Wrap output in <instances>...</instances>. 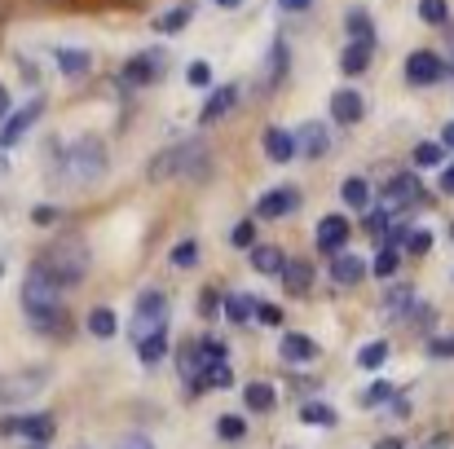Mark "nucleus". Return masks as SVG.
Returning a JSON list of instances; mask_svg holds the SVG:
<instances>
[{
    "label": "nucleus",
    "instance_id": "1",
    "mask_svg": "<svg viewBox=\"0 0 454 449\" xmlns=\"http://www.w3.org/2000/svg\"><path fill=\"white\" fill-rule=\"evenodd\" d=\"M22 313H27V321L40 335H58V339L71 335V317L62 308V291L53 283H44L40 274H27V283H22Z\"/></svg>",
    "mask_w": 454,
    "mask_h": 449
},
{
    "label": "nucleus",
    "instance_id": "2",
    "mask_svg": "<svg viewBox=\"0 0 454 449\" xmlns=\"http://www.w3.org/2000/svg\"><path fill=\"white\" fill-rule=\"evenodd\" d=\"M31 274H40V278L53 283L58 291H62V287H80L84 274H89V247H84L80 238H53V243L35 256Z\"/></svg>",
    "mask_w": 454,
    "mask_h": 449
},
{
    "label": "nucleus",
    "instance_id": "3",
    "mask_svg": "<svg viewBox=\"0 0 454 449\" xmlns=\"http://www.w3.org/2000/svg\"><path fill=\"white\" fill-rule=\"evenodd\" d=\"M207 146L203 142H181V146L159 150L151 159V181H172V176H207Z\"/></svg>",
    "mask_w": 454,
    "mask_h": 449
},
{
    "label": "nucleus",
    "instance_id": "4",
    "mask_svg": "<svg viewBox=\"0 0 454 449\" xmlns=\"http://www.w3.org/2000/svg\"><path fill=\"white\" fill-rule=\"evenodd\" d=\"M67 176L75 185H93L106 176V142L98 137H80L75 146L67 150Z\"/></svg>",
    "mask_w": 454,
    "mask_h": 449
},
{
    "label": "nucleus",
    "instance_id": "5",
    "mask_svg": "<svg viewBox=\"0 0 454 449\" xmlns=\"http://www.w3.org/2000/svg\"><path fill=\"white\" fill-rule=\"evenodd\" d=\"M154 330H168V296L163 291H142L137 296V308H133V321H129V339L133 344H142L146 335Z\"/></svg>",
    "mask_w": 454,
    "mask_h": 449
},
{
    "label": "nucleus",
    "instance_id": "6",
    "mask_svg": "<svg viewBox=\"0 0 454 449\" xmlns=\"http://www.w3.org/2000/svg\"><path fill=\"white\" fill-rule=\"evenodd\" d=\"M168 75V58L159 53V49H146V53H137V58H129L124 62V71H120V80L124 84H154V80H163Z\"/></svg>",
    "mask_w": 454,
    "mask_h": 449
},
{
    "label": "nucleus",
    "instance_id": "7",
    "mask_svg": "<svg viewBox=\"0 0 454 449\" xmlns=\"http://www.w3.org/2000/svg\"><path fill=\"white\" fill-rule=\"evenodd\" d=\"M296 203H301V190H296V185H278V190H265V194L256 198V216L278 221V216H292Z\"/></svg>",
    "mask_w": 454,
    "mask_h": 449
},
{
    "label": "nucleus",
    "instance_id": "8",
    "mask_svg": "<svg viewBox=\"0 0 454 449\" xmlns=\"http://www.w3.org/2000/svg\"><path fill=\"white\" fill-rule=\"evenodd\" d=\"M348 234H353V229H348V221H344L340 212H331V216H322V221H317V252L335 260V256L344 252V243H348Z\"/></svg>",
    "mask_w": 454,
    "mask_h": 449
},
{
    "label": "nucleus",
    "instance_id": "9",
    "mask_svg": "<svg viewBox=\"0 0 454 449\" xmlns=\"http://www.w3.org/2000/svg\"><path fill=\"white\" fill-rule=\"evenodd\" d=\"M419 198H424V185H419L415 172H397V176L384 185V212L406 207V203H419Z\"/></svg>",
    "mask_w": 454,
    "mask_h": 449
},
{
    "label": "nucleus",
    "instance_id": "10",
    "mask_svg": "<svg viewBox=\"0 0 454 449\" xmlns=\"http://www.w3.org/2000/svg\"><path fill=\"white\" fill-rule=\"evenodd\" d=\"M292 146L301 159H322L326 150H331V133H326V124H317V120H309L304 128L292 133Z\"/></svg>",
    "mask_w": 454,
    "mask_h": 449
},
{
    "label": "nucleus",
    "instance_id": "11",
    "mask_svg": "<svg viewBox=\"0 0 454 449\" xmlns=\"http://www.w3.org/2000/svg\"><path fill=\"white\" fill-rule=\"evenodd\" d=\"M442 75H446V71H442V58H437L433 49H415V53L406 58V80H411V84L424 89V84H437Z\"/></svg>",
    "mask_w": 454,
    "mask_h": 449
},
{
    "label": "nucleus",
    "instance_id": "12",
    "mask_svg": "<svg viewBox=\"0 0 454 449\" xmlns=\"http://www.w3.org/2000/svg\"><path fill=\"white\" fill-rule=\"evenodd\" d=\"M53 419L49 414H22V419H4L0 423V432H18V437H27V441H35V445H44L49 437H53Z\"/></svg>",
    "mask_w": 454,
    "mask_h": 449
},
{
    "label": "nucleus",
    "instance_id": "13",
    "mask_svg": "<svg viewBox=\"0 0 454 449\" xmlns=\"http://www.w3.org/2000/svg\"><path fill=\"white\" fill-rule=\"evenodd\" d=\"M40 115H44V102H40V97H35V102H31L27 111L9 115V120H4V128H0V150L18 146V142H22V133H27V128H31V124H35Z\"/></svg>",
    "mask_w": 454,
    "mask_h": 449
},
{
    "label": "nucleus",
    "instance_id": "14",
    "mask_svg": "<svg viewBox=\"0 0 454 449\" xmlns=\"http://www.w3.org/2000/svg\"><path fill=\"white\" fill-rule=\"evenodd\" d=\"M234 102H239V84H221V89H212V97L199 106V124H216L221 115L234 111Z\"/></svg>",
    "mask_w": 454,
    "mask_h": 449
},
{
    "label": "nucleus",
    "instance_id": "15",
    "mask_svg": "<svg viewBox=\"0 0 454 449\" xmlns=\"http://www.w3.org/2000/svg\"><path fill=\"white\" fill-rule=\"evenodd\" d=\"M362 115H366V102H362L357 89H340V93H331V120H335V124H357Z\"/></svg>",
    "mask_w": 454,
    "mask_h": 449
},
{
    "label": "nucleus",
    "instance_id": "16",
    "mask_svg": "<svg viewBox=\"0 0 454 449\" xmlns=\"http://www.w3.org/2000/svg\"><path fill=\"white\" fill-rule=\"evenodd\" d=\"M362 278H366V260H362V256L340 252V256L331 260V283H335V287H357Z\"/></svg>",
    "mask_w": 454,
    "mask_h": 449
},
{
    "label": "nucleus",
    "instance_id": "17",
    "mask_svg": "<svg viewBox=\"0 0 454 449\" xmlns=\"http://www.w3.org/2000/svg\"><path fill=\"white\" fill-rule=\"evenodd\" d=\"M176 366H181V379L190 383V392H203V388H199V379H203V352H199V339H185V344H181Z\"/></svg>",
    "mask_w": 454,
    "mask_h": 449
},
{
    "label": "nucleus",
    "instance_id": "18",
    "mask_svg": "<svg viewBox=\"0 0 454 449\" xmlns=\"http://www.w3.org/2000/svg\"><path fill=\"white\" fill-rule=\"evenodd\" d=\"M278 278H283V291H287V296L301 299V296H309V287H313V265H309V260H287Z\"/></svg>",
    "mask_w": 454,
    "mask_h": 449
},
{
    "label": "nucleus",
    "instance_id": "19",
    "mask_svg": "<svg viewBox=\"0 0 454 449\" xmlns=\"http://www.w3.org/2000/svg\"><path fill=\"white\" fill-rule=\"evenodd\" d=\"M278 352H283V361L301 366V361H313V357H317V344H313L309 335H301V330H292V335H283Z\"/></svg>",
    "mask_w": 454,
    "mask_h": 449
},
{
    "label": "nucleus",
    "instance_id": "20",
    "mask_svg": "<svg viewBox=\"0 0 454 449\" xmlns=\"http://www.w3.org/2000/svg\"><path fill=\"white\" fill-rule=\"evenodd\" d=\"M283 265H287L283 247H274V243H265V247H252V269H256V274H265V278H278V274H283Z\"/></svg>",
    "mask_w": 454,
    "mask_h": 449
},
{
    "label": "nucleus",
    "instance_id": "21",
    "mask_svg": "<svg viewBox=\"0 0 454 449\" xmlns=\"http://www.w3.org/2000/svg\"><path fill=\"white\" fill-rule=\"evenodd\" d=\"M261 146H265V154H270L274 163H292V159H296V146H292V133H287V128H265Z\"/></svg>",
    "mask_w": 454,
    "mask_h": 449
},
{
    "label": "nucleus",
    "instance_id": "22",
    "mask_svg": "<svg viewBox=\"0 0 454 449\" xmlns=\"http://www.w3.org/2000/svg\"><path fill=\"white\" fill-rule=\"evenodd\" d=\"M53 58H58V71L62 75H84V71H93V53L89 49H53Z\"/></svg>",
    "mask_w": 454,
    "mask_h": 449
},
{
    "label": "nucleus",
    "instance_id": "23",
    "mask_svg": "<svg viewBox=\"0 0 454 449\" xmlns=\"http://www.w3.org/2000/svg\"><path fill=\"white\" fill-rule=\"evenodd\" d=\"M243 401H247V410H256V414H270V410L278 406V392H274L265 379H256V383H247V388H243Z\"/></svg>",
    "mask_w": 454,
    "mask_h": 449
},
{
    "label": "nucleus",
    "instance_id": "24",
    "mask_svg": "<svg viewBox=\"0 0 454 449\" xmlns=\"http://www.w3.org/2000/svg\"><path fill=\"white\" fill-rule=\"evenodd\" d=\"M371 58H375V44H348V49L340 53V71H344V75H362V71L371 66Z\"/></svg>",
    "mask_w": 454,
    "mask_h": 449
},
{
    "label": "nucleus",
    "instance_id": "25",
    "mask_svg": "<svg viewBox=\"0 0 454 449\" xmlns=\"http://www.w3.org/2000/svg\"><path fill=\"white\" fill-rule=\"evenodd\" d=\"M344 27H348L353 44H375V27H371V13H366V9H348Z\"/></svg>",
    "mask_w": 454,
    "mask_h": 449
},
{
    "label": "nucleus",
    "instance_id": "26",
    "mask_svg": "<svg viewBox=\"0 0 454 449\" xmlns=\"http://www.w3.org/2000/svg\"><path fill=\"white\" fill-rule=\"evenodd\" d=\"M287 62H292V49H287V40L278 35V40H274V49H270V66H265V84H278V80L287 75Z\"/></svg>",
    "mask_w": 454,
    "mask_h": 449
},
{
    "label": "nucleus",
    "instance_id": "27",
    "mask_svg": "<svg viewBox=\"0 0 454 449\" xmlns=\"http://www.w3.org/2000/svg\"><path fill=\"white\" fill-rule=\"evenodd\" d=\"M190 18H194V4L185 0V4H172V9H168V13L154 22V27H159L163 35H176V31H185V22H190Z\"/></svg>",
    "mask_w": 454,
    "mask_h": 449
},
{
    "label": "nucleus",
    "instance_id": "28",
    "mask_svg": "<svg viewBox=\"0 0 454 449\" xmlns=\"http://www.w3.org/2000/svg\"><path fill=\"white\" fill-rule=\"evenodd\" d=\"M137 357H142L146 366H159V361L168 357V330H154V335H146V339L137 344Z\"/></svg>",
    "mask_w": 454,
    "mask_h": 449
},
{
    "label": "nucleus",
    "instance_id": "29",
    "mask_svg": "<svg viewBox=\"0 0 454 449\" xmlns=\"http://www.w3.org/2000/svg\"><path fill=\"white\" fill-rule=\"evenodd\" d=\"M340 414L326 406V401H304L301 406V423H313V428H331Z\"/></svg>",
    "mask_w": 454,
    "mask_h": 449
},
{
    "label": "nucleus",
    "instance_id": "30",
    "mask_svg": "<svg viewBox=\"0 0 454 449\" xmlns=\"http://www.w3.org/2000/svg\"><path fill=\"white\" fill-rule=\"evenodd\" d=\"M252 308H256V299L243 296V291H234V296H225V317L234 321V326H243V321H252Z\"/></svg>",
    "mask_w": 454,
    "mask_h": 449
},
{
    "label": "nucleus",
    "instance_id": "31",
    "mask_svg": "<svg viewBox=\"0 0 454 449\" xmlns=\"http://www.w3.org/2000/svg\"><path fill=\"white\" fill-rule=\"evenodd\" d=\"M340 198H344L348 207H366V203H371V185H366L362 176H348V181L340 185Z\"/></svg>",
    "mask_w": 454,
    "mask_h": 449
},
{
    "label": "nucleus",
    "instance_id": "32",
    "mask_svg": "<svg viewBox=\"0 0 454 449\" xmlns=\"http://www.w3.org/2000/svg\"><path fill=\"white\" fill-rule=\"evenodd\" d=\"M397 265H402V256H397L393 247H380V252H375V260L366 265V274H375V278H393V274H397Z\"/></svg>",
    "mask_w": 454,
    "mask_h": 449
},
{
    "label": "nucleus",
    "instance_id": "33",
    "mask_svg": "<svg viewBox=\"0 0 454 449\" xmlns=\"http://www.w3.org/2000/svg\"><path fill=\"white\" fill-rule=\"evenodd\" d=\"M384 361H388V344H384V339L362 344V352H357V366H362V370H380Z\"/></svg>",
    "mask_w": 454,
    "mask_h": 449
},
{
    "label": "nucleus",
    "instance_id": "34",
    "mask_svg": "<svg viewBox=\"0 0 454 449\" xmlns=\"http://www.w3.org/2000/svg\"><path fill=\"white\" fill-rule=\"evenodd\" d=\"M89 330H93L98 339H111V335L120 330V321H115L111 308H93V313H89Z\"/></svg>",
    "mask_w": 454,
    "mask_h": 449
},
{
    "label": "nucleus",
    "instance_id": "35",
    "mask_svg": "<svg viewBox=\"0 0 454 449\" xmlns=\"http://www.w3.org/2000/svg\"><path fill=\"white\" fill-rule=\"evenodd\" d=\"M393 397H397V392H393V383H384V379H375L371 388H362V397H357V401H362L366 410H375V406H388Z\"/></svg>",
    "mask_w": 454,
    "mask_h": 449
},
{
    "label": "nucleus",
    "instance_id": "36",
    "mask_svg": "<svg viewBox=\"0 0 454 449\" xmlns=\"http://www.w3.org/2000/svg\"><path fill=\"white\" fill-rule=\"evenodd\" d=\"M419 18H424L428 27H446V22H450V4H446V0H419Z\"/></svg>",
    "mask_w": 454,
    "mask_h": 449
},
{
    "label": "nucleus",
    "instance_id": "37",
    "mask_svg": "<svg viewBox=\"0 0 454 449\" xmlns=\"http://www.w3.org/2000/svg\"><path fill=\"white\" fill-rule=\"evenodd\" d=\"M216 437H221V441H243V437H247V423H243L239 414H221V419H216Z\"/></svg>",
    "mask_w": 454,
    "mask_h": 449
},
{
    "label": "nucleus",
    "instance_id": "38",
    "mask_svg": "<svg viewBox=\"0 0 454 449\" xmlns=\"http://www.w3.org/2000/svg\"><path fill=\"white\" fill-rule=\"evenodd\" d=\"M230 247L252 252V247H256V225H252V221H239V225L230 229Z\"/></svg>",
    "mask_w": 454,
    "mask_h": 449
},
{
    "label": "nucleus",
    "instance_id": "39",
    "mask_svg": "<svg viewBox=\"0 0 454 449\" xmlns=\"http://www.w3.org/2000/svg\"><path fill=\"white\" fill-rule=\"evenodd\" d=\"M433 247V229H406V238H402V252H411V256H424Z\"/></svg>",
    "mask_w": 454,
    "mask_h": 449
},
{
    "label": "nucleus",
    "instance_id": "40",
    "mask_svg": "<svg viewBox=\"0 0 454 449\" xmlns=\"http://www.w3.org/2000/svg\"><path fill=\"white\" fill-rule=\"evenodd\" d=\"M172 265H176V269H190V265H199V243H194V238L176 243V247H172Z\"/></svg>",
    "mask_w": 454,
    "mask_h": 449
},
{
    "label": "nucleus",
    "instance_id": "41",
    "mask_svg": "<svg viewBox=\"0 0 454 449\" xmlns=\"http://www.w3.org/2000/svg\"><path fill=\"white\" fill-rule=\"evenodd\" d=\"M437 163H446V150L442 146H433V142L415 146V167H437Z\"/></svg>",
    "mask_w": 454,
    "mask_h": 449
},
{
    "label": "nucleus",
    "instance_id": "42",
    "mask_svg": "<svg viewBox=\"0 0 454 449\" xmlns=\"http://www.w3.org/2000/svg\"><path fill=\"white\" fill-rule=\"evenodd\" d=\"M362 229H366L371 238H380V243H384V234H388V212H384V207H375V212H366V221H362Z\"/></svg>",
    "mask_w": 454,
    "mask_h": 449
},
{
    "label": "nucleus",
    "instance_id": "43",
    "mask_svg": "<svg viewBox=\"0 0 454 449\" xmlns=\"http://www.w3.org/2000/svg\"><path fill=\"white\" fill-rule=\"evenodd\" d=\"M252 317H256V321H265V326H283V308H278V304H270V299H256Z\"/></svg>",
    "mask_w": 454,
    "mask_h": 449
},
{
    "label": "nucleus",
    "instance_id": "44",
    "mask_svg": "<svg viewBox=\"0 0 454 449\" xmlns=\"http://www.w3.org/2000/svg\"><path fill=\"white\" fill-rule=\"evenodd\" d=\"M406 304H415V287H393V291L384 296V308H388V313H402Z\"/></svg>",
    "mask_w": 454,
    "mask_h": 449
},
{
    "label": "nucleus",
    "instance_id": "45",
    "mask_svg": "<svg viewBox=\"0 0 454 449\" xmlns=\"http://www.w3.org/2000/svg\"><path fill=\"white\" fill-rule=\"evenodd\" d=\"M185 80H190L194 89H207V84H212V66H207V62H190Z\"/></svg>",
    "mask_w": 454,
    "mask_h": 449
},
{
    "label": "nucleus",
    "instance_id": "46",
    "mask_svg": "<svg viewBox=\"0 0 454 449\" xmlns=\"http://www.w3.org/2000/svg\"><path fill=\"white\" fill-rule=\"evenodd\" d=\"M428 357H454V335H437V339H428Z\"/></svg>",
    "mask_w": 454,
    "mask_h": 449
},
{
    "label": "nucleus",
    "instance_id": "47",
    "mask_svg": "<svg viewBox=\"0 0 454 449\" xmlns=\"http://www.w3.org/2000/svg\"><path fill=\"white\" fill-rule=\"evenodd\" d=\"M442 31H446V53H437V58H442V71H446V75H454V27L446 22Z\"/></svg>",
    "mask_w": 454,
    "mask_h": 449
},
{
    "label": "nucleus",
    "instance_id": "48",
    "mask_svg": "<svg viewBox=\"0 0 454 449\" xmlns=\"http://www.w3.org/2000/svg\"><path fill=\"white\" fill-rule=\"evenodd\" d=\"M216 304H221V296H216L212 287L199 291V313H203V317H216Z\"/></svg>",
    "mask_w": 454,
    "mask_h": 449
},
{
    "label": "nucleus",
    "instance_id": "49",
    "mask_svg": "<svg viewBox=\"0 0 454 449\" xmlns=\"http://www.w3.org/2000/svg\"><path fill=\"white\" fill-rule=\"evenodd\" d=\"M31 221H35V225H53V221H58V207H35Z\"/></svg>",
    "mask_w": 454,
    "mask_h": 449
},
{
    "label": "nucleus",
    "instance_id": "50",
    "mask_svg": "<svg viewBox=\"0 0 454 449\" xmlns=\"http://www.w3.org/2000/svg\"><path fill=\"white\" fill-rule=\"evenodd\" d=\"M442 194H454V163H446V172H442Z\"/></svg>",
    "mask_w": 454,
    "mask_h": 449
},
{
    "label": "nucleus",
    "instance_id": "51",
    "mask_svg": "<svg viewBox=\"0 0 454 449\" xmlns=\"http://www.w3.org/2000/svg\"><path fill=\"white\" fill-rule=\"evenodd\" d=\"M278 4H283V9H287V13H304V9H309V4H313V0H278Z\"/></svg>",
    "mask_w": 454,
    "mask_h": 449
},
{
    "label": "nucleus",
    "instance_id": "52",
    "mask_svg": "<svg viewBox=\"0 0 454 449\" xmlns=\"http://www.w3.org/2000/svg\"><path fill=\"white\" fill-rule=\"evenodd\" d=\"M0 120H9V89L0 84Z\"/></svg>",
    "mask_w": 454,
    "mask_h": 449
},
{
    "label": "nucleus",
    "instance_id": "53",
    "mask_svg": "<svg viewBox=\"0 0 454 449\" xmlns=\"http://www.w3.org/2000/svg\"><path fill=\"white\" fill-rule=\"evenodd\" d=\"M375 449H406V445H402L397 437H388V441H380V445H375Z\"/></svg>",
    "mask_w": 454,
    "mask_h": 449
},
{
    "label": "nucleus",
    "instance_id": "54",
    "mask_svg": "<svg viewBox=\"0 0 454 449\" xmlns=\"http://www.w3.org/2000/svg\"><path fill=\"white\" fill-rule=\"evenodd\" d=\"M442 142H446V146H454V124H446V133H442Z\"/></svg>",
    "mask_w": 454,
    "mask_h": 449
},
{
    "label": "nucleus",
    "instance_id": "55",
    "mask_svg": "<svg viewBox=\"0 0 454 449\" xmlns=\"http://www.w3.org/2000/svg\"><path fill=\"white\" fill-rule=\"evenodd\" d=\"M216 4H221V9H239L243 0H216Z\"/></svg>",
    "mask_w": 454,
    "mask_h": 449
},
{
    "label": "nucleus",
    "instance_id": "56",
    "mask_svg": "<svg viewBox=\"0 0 454 449\" xmlns=\"http://www.w3.org/2000/svg\"><path fill=\"white\" fill-rule=\"evenodd\" d=\"M124 449H151V445H146V441H129Z\"/></svg>",
    "mask_w": 454,
    "mask_h": 449
},
{
    "label": "nucleus",
    "instance_id": "57",
    "mask_svg": "<svg viewBox=\"0 0 454 449\" xmlns=\"http://www.w3.org/2000/svg\"><path fill=\"white\" fill-rule=\"evenodd\" d=\"M450 238H454V225H450Z\"/></svg>",
    "mask_w": 454,
    "mask_h": 449
},
{
    "label": "nucleus",
    "instance_id": "58",
    "mask_svg": "<svg viewBox=\"0 0 454 449\" xmlns=\"http://www.w3.org/2000/svg\"><path fill=\"white\" fill-rule=\"evenodd\" d=\"M0 274H4V265H0Z\"/></svg>",
    "mask_w": 454,
    "mask_h": 449
},
{
    "label": "nucleus",
    "instance_id": "59",
    "mask_svg": "<svg viewBox=\"0 0 454 449\" xmlns=\"http://www.w3.org/2000/svg\"><path fill=\"white\" fill-rule=\"evenodd\" d=\"M31 449H40V445H31Z\"/></svg>",
    "mask_w": 454,
    "mask_h": 449
}]
</instances>
